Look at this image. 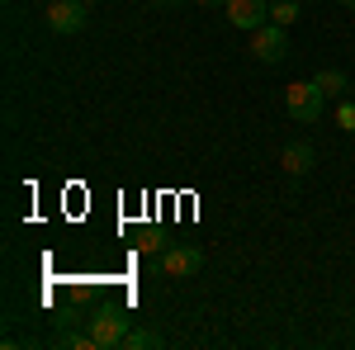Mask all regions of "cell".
<instances>
[{"mask_svg":"<svg viewBox=\"0 0 355 350\" xmlns=\"http://www.w3.org/2000/svg\"><path fill=\"white\" fill-rule=\"evenodd\" d=\"M322 105H327V95L318 90V81H294L284 90V109H289V119H299V123H318V119H322Z\"/></svg>","mask_w":355,"mask_h":350,"instance_id":"cell-2","label":"cell"},{"mask_svg":"<svg viewBox=\"0 0 355 350\" xmlns=\"http://www.w3.org/2000/svg\"><path fill=\"white\" fill-rule=\"evenodd\" d=\"M279 166H284V175L303 180V175L318 166V152H313V142H289V147L279 152Z\"/></svg>","mask_w":355,"mask_h":350,"instance_id":"cell-7","label":"cell"},{"mask_svg":"<svg viewBox=\"0 0 355 350\" xmlns=\"http://www.w3.org/2000/svg\"><path fill=\"white\" fill-rule=\"evenodd\" d=\"M162 346V331H152V326H137L123 336V350H157Z\"/></svg>","mask_w":355,"mask_h":350,"instance_id":"cell-9","label":"cell"},{"mask_svg":"<svg viewBox=\"0 0 355 350\" xmlns=\"http://www.w3.org/2000/svg\"><path fill=\"white\" fill-rule=\"evenodd\" d=\"M299 0H270V24H279V28H294L299 24Z\"/></svg>","mask_w":355,"mask_h":350,"instance_id":"cell-8","label":"cell"},{"mask_svg":"<svg viewBox=\"0 0 355 350\" xmlns=\"http://www.w3.org/2000/svg\"><path fill=\"white\" fill-rule=\"evenodd\" d=\"M313 81H318V90H322V95H341V90L351 85V81H346V71H336V67H322Z\"/></svg>","mask_w":355,"mask_h":350,"instance_id":"cell-10","label":"cell"},{"mask_svg":"<svg viewBox=\"0 0 355 350\" xmlns=\"http://www.w3.org/2000/svg\"><path fill=\"white\" fill-rule=\"evenodd\" d=\"M251 57H256V62H266V67H279V62L289 57V28L261 24L256 33H251Z\"/></svg>","mask_w":355,"mask_h":350,"instance_id":"cell-3","label":"cell"},{"mask_svg":"<svg viewBox=\"0 0 355 350\" xmlns=\"http://www.w3.org/2000/svg\"><path fill=\"white\" fill-rule=\"evenodd\" d=\"M194 5H204V10H223L227 0H194Z\"/></svg>","mask_w":355,"mask_h":350,"instance_id":"cell-13","label":"cell"},{"mask_svg":"<svg viewBox=\"0 0 355 350\" xmlns=\"http://www.w3.org/2000/svg\"><path fill=\"white\" fill-rule=\"evenodd\" d=\"M85 10H90V5H81V0H53V5L43 10V24L53 28V33H81V28L90 24Z\"/></svg>","mask_w":355,"mask_h":350,"instance_id":"cell-5","label":"cell"},{"mask_svg":"<svg viewBox=\"0 0 355 350\" xmlns=\"http://www.w3.org/2000/svg\"><path fill=\"white\" fill-rule=\"evenodd\" d=\"M336 5H346V10H355V0H336Z\"/></svg>","mask_w":355,"mask_h":350,"instance_id":"cell-15","label":"cell"},{"mask_svg":"<svg viewBox=\"0 0 355 350\" xmlns=\"http://www.w3.org/2000/svg\"><path fill=\"white\" fill-rule=\"evenodd\" d=\"M336 128L355 133V100H341V109H336Z\"/></svg>","mask_w":355,"mask_h":350,"instance_id":"cell-11","label":"cell"},{"mask_svg":"<svg viewBox=\"0 0 355 350\" xmlns=\"http://www.w3.org/2000/svg\"><path fill=\"white\" fill-rule=\"evenodd\" d=\"M81 5H100V0H81Z\"/></svg>","mask_w":355,"mask_h":350,"instance_id":"cell-16","label":"cell"},{"mask_svg":"<svg viewBox=\"0 0 355 350\" xmlns=\"http://www.w3.org/2000/svg\"><path fill=\"white\" fill-rule=\"evenodd\" d=\"M157 265H162L166 279H190V274H199V265H204V251L199 246H166L162 256H157Z\"/></svg>","mask_w":355,"mask_h":350,"instance_id":"cell-4","label":"cell"},{"mask_svg":"<svg viewBox=\"0 0 355 350\" xmlns=\"http://www.w3.org/2000/svg\"><path fill=\"white\" fill-rule=\"evenodd\" d=\"M85 331L95 336V346H100V350H114V346H123V336L133 331V317L119 313V308H100V313L85 317Z\"/></svg>","mask_w":355,"mask_h":350,"instance_id":"cell-1","label":"cell"},{"mask_svg":"<svg viewBox=\"0 0 355 350\" xmlns=\"http://www.w3.org/2000/svg\"><path fill=\"white\" fill-rule=\"evenodd\" d=\"M223 15H227V24H232V28L256 33L261 24H270V0H227Z\"/></svg>","mask_w":355,"mask_h":350,"instance_id":"cell-6","label":"cell"},{"mask_svg":"<svg viewBox=\"0 0 355 350\" xmlns=\"http://www.w3.org/2000/svg\"><path fill=\"white\" fill-rule=\"evenodd\" d=\"M157 5H162V10H171V5H180V0H157Z\"/></svg>","mask_w":355,"mask_h":350,"instance_id":"cell-14","label":"cell"},{"mask_svg":"<svg viewBox=\"0 0 355 350\" xmlns=\"http://www.w3.org/2000/svg\"><path fill=\"white\" fill-rule=\"evenodd\" d=\"M142 251H157V256H162V251H166V242L157 237V232H147V237H142Z\"/></svg>","mask_w":355,"mask_h":350,"instance_id":"cell-12","label":"cell"}]
</instances>
